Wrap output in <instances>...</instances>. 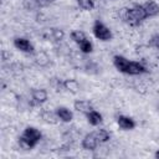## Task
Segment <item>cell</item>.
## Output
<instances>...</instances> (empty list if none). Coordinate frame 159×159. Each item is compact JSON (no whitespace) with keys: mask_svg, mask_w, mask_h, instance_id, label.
I'll return each mask as SVG.
<instances>
[{"mask_svg":"<svg viewBox=\"0 0 159 159\" xmlns=\"http://www.w3.org/2000/svg\"><path fill=\"white\" fill-rule=\"evenodd\" d=\"M118 15L124 22L130 26H139L145 19H148L142 4H135L132 7H122L119 9Z\"/></svg>","mask_w":159,"mask_h":159,"instance_id":"1","label":"cell"},{"mask_svg":"<svg viewBox=\"0 0 159 159\" xmlns=\"http://www.w3.org/2000/svg\"><path fill=\"white\" fill-rule=\"evenodd\" d=\"M41 138H42V134L37 128H35L32 125H27L24 129L22 134L19 137L17 144L20 145L21 149L30 150L36 147V144L41 140Z\"/></svg>","mask_w":159,"mask_h":159,"instance_id":"2","label":"cell"},{"mask_svg":"<svg viewBox=\"0 0 159 159\" xmlns=\"http://www.w3.org/2000/svg\"><path fill=\"white\" fill-rule=\"evenodd\" d=\"M92 31H93L94 37L98 39V40H101V41H111L113 39V34H112L111 29L108 26H106L99 20H96L94 21L93 27H92Z\"/></svg>","mask_w":159,"mask_h":159,"instance_id":"3","label":"cell"},{"mask_svg":"<svg viewBox=\"0 0 159 159\" xmlns=\"http://www.w3.org/2000/svg\"><path fill=\"white\" fill-rule=\"evenodd\" d=\"M147 72H148L147 67L139 61H128L127 67L124 70V73L130 75V76H138V75H143Z\"/></svg>","mask_w":159,"mask_h":159,"instance_id":"4","label":"cell"},{"mask_svg":"<svg viewBox=\"0 0 159 159\" xmlns=\"http://www.w3.org/2000/svg\"><path fill=\"white\" fill-rule=\"evenodd\" d=\"M48 98V93L45 88H32L31 89V103L32 106H40L45 103Z\"/></svg>","mask_w":159,"mask_h":159,"instance_id":"5","label":"cell"},{"mask_svg":"<svg viewBox=\"0 0 159 159\" xmlns=\"http://www.w3.org/2000/svg\"><path fill=\"white\" fill-rule=\"evenodd\" d=\"M14 46H15L19 51H21V52H24V53H35V47H34V45H32L27 39H25V37H16V39L14 40Z\"/></svg>","mask_w":159,"mask_h":159,"instance_id":"6","label":"cell"},{"mask_svg":"<svg viewBox=\"0 0 159 159\" xmlns=\"http://www.w3.org/2000/svg\"><path fill=\"white\" fill-rule=\"evenodd\" d=\"M98 139H97V137H96V134L94 133H87L84 137H83V139H82V148L84 149V150H94L96 148H97V145H98Z\"/></svg>","mask_w":159,"mask_h":159,"instance_id":"7","label":"cell"},{"mask_svg":"<svg viewBox=\"0 0 159 159\" xmlns=\"http://www.w3.org/2000/svg\"><path fill=\"white\" fill-rule=\"evenodd\" d=\"M144 10H145V14H147V17H155L159 15V4L154 0H147L144 4H142Z\"/></svg>","mask_w":159,"mask_h":159,"instance_id":"8","label":"cell"},{"mask_svg":"<svg viewBox=\"0 0 159 159\" xmlns=\"http://www.w3.org/2000/svg\"><path fill=\"white\" fill-rule=\"evenodd\" d=\"M73 108L77 112H80V113H82V114L86 116L87 113H89L93 109V106H92V103L88 99H77L73 103Z\"/></svg>","mask_w":159,"mask_h":159,"instance_id":"9","label":"cell"},{"mask_svg":"<svg viewBox=\"0 0 159 159\" xmlns=\"http://www.w3.org/2000/svg\"><path fill=\"white\" fill-rule=\"evenodd\" d=\"M117 124L123 130H132V129L135 128L134 119L130 118V117H128V116H119L117 118Z\"/></svg>","mask_w":159,"mask_h":159,"instance_id":"10","label":"cell"},{"mask_svg":"<svg viewBox=\"0 0 159 159\" xmlns=\"http://www.w3.org/2000/svg\"><path fill=\"white\" fill-rule=\"evenodd\" d=\"M55 111H56V113H57V116H58V118H60L61 122L70 123V122L73 119V113H72V111L68 109L67 107L60 106V107H57Z\"/></svg>","mask_w":159,"mask_h":159,"instance_id":"11","label":"cell"},{"mask_svg":"<svg viewBox=\"0 0 159 159\" xmlns=\"http://www.w3.org/2000/svg\"><path fill=\"white\" fill-rule=\"evenodd\" d=\"M63 89L67 91V92H70V93L76 94V93L80 92L81 86H80V83H78L77 80H75V78H67V80L63 81Z\"/></svg>","mask_w":159,"mask_h":159,"instance_id":"12","label":"cell"},{"mask_svg":"<svg viewBox=\"0 0 159 159\" xmlns=\"http://www.w3.org/2000/svg\"><path fill=\"white\" fill-rule=\"evenodd\" d=\"M40 116H41L42 120H43L45 123H47V124H57V123L60 122V118H58L56 111H55V112H51V111H48V109H45V111L41 112Z\"/></svg>","mask_w":159,"mask_h":159,"instance_id":"13","label":"cell"},{"mask_svg":"<svg viewBox=\"0 0 159 159\" xmlns=\"http://www.w3.org/2000/svg\"><path fill=\"white\" fill-rule=\"evenodd\" d=\"M86 117H87V122H88L91 125H93V127H97V125H99V124L103 122L102 114H101L99 112L94 111V109H92L89 113H87Z\"/></svg>","mask_w":159,"mask_h":159,"instance_id":"14","label":"cell"},{"mask_svg":"<svg viewBox=\"0 0 159 159\" xmlns=\"http://www.w3.org/2000/svg\"><path fill=\"white\" fill-rule=\"evenodd\" d=\"M65 37V31L58 27H51L48 29V36L47 39H51L53 41H62Z\"/></svg>","mask_w":159,"mask_h":159,"instance_id":"15","label":"cell"},{"mask_svg":"<svg viewBox=\"0 0 159 159\" xmlns=\"http://www.w3.org/2000/svg\"><path fill=\"white\" fill-rule=\"evenodd\" d=\"M35 62H36L39 66L45 67V66L48 65V62H50V57H48L47 53L43 52V51L36 52V53H35Z\"/></svg>","mask_w":159,"mask_h":159,"instance_id":"16","label":"cell"},{"mask_svg":"<svg viewBox=\"0 0 159 159\" xmlns=\"http://www.w3.org/2000/svg\"><path fill=\"white\" fill-rule=\"evenodd\" d=\"M94 134H96V137H97V139H98L99 143H106V142H108L111 139V133L107 129H104V128L97 129L94 132Z\"/></svg>","mask_w":159,"mask_h":159,"instance_id":"17","label":"cell"},{"mask_svg":"<svg viewBox=\"0 0 159 159\" xmlns=\"http://www.w3.org/2000/svg\"><path fill=\"white\" fill-rule=\"evenodd\" d=\"M70 37H71V40H72L73 42H76L77 45H80L82 41H84V40L87 39L86 34H84L83 31H81V30H73V31L70 34Z\"/></svg>","mask_w":159,"mask_h":159,"instance_id":"18","label":"cell"},{"mask_svg":"<svg viewBox=\"0 0 159 159\" xmlns=\"http://www.w3.org/2000/svg\"><path fill=\"white\" fill-rule=\"evenodd\" d=\"M78 47H80V51L82 52V53H91L92 51H93V43L88 40V39H86L84 41H82L80 45H78Z\"/></svg>","mask_w":159,"mask_h":159,"instance_id":"19","label":"cell"},{"mask_svg":"<svg viewBox=\"0 0 159 159\" xmlns=\"http://www.w3.org/2000/svg\"><path fill=\"white\" fill-rule=\"evenodd\" d=\"M78 6L82 9V10H86V11H91L94 9V0H76Z\"/></svg>","mask_w":159,"mask_h":159,"instance_id":"20","label":"cell"},{"mask_svg":"<svg viewBox=\"0 0 159 159\" xmlns=\"http://www.w3.org/2000/svg\"><path fill=\"white\" fill-rule=\"evenodd\" d=\"M149 45H150L152 47H155V48L159 50V34H155V35H153V36L150 37Z\"/></svg>","mask_w":159,"mask_h":159,"instance_id":"21","label":"cell"},{"mask_svg":"<svg viewBox=\"0 0 159 159\" xmlns=\"http://www.w3.org/2000/svg\"><path fill=\"white\" fill-rule=\"evenodd\" d=\"M31 1H34V2H35V4H37L39 6H40V5H41V2H42V0H31Z\"/></svg>","mask_w":159,"mask_h":159,"instance_id":"22","label":"cell"},{"mask_svg":"<svg viewBox=\"0 0 159 159\" xmlns=\"http://www.w3.org/2000/svg\"><path fill=\"white\" fill-rule=\"evenodd\" d=\"M154 157H155L157 159H159V150H157V152L154 153Z\"/></svg>","mask_w":159,"mask_h":159,"instance_id":"23","label":"cell"}]
</instances>
